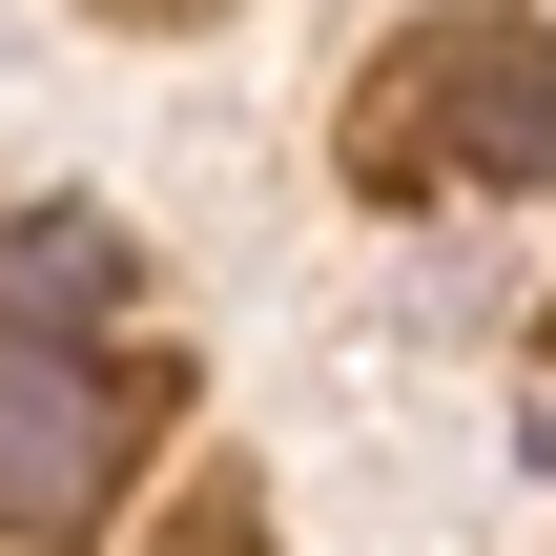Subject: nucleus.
<instances>
[{"label":"nucleus","mask_w":556,"mask_h":556,"mask_svg":"<svg viewBox=\"0 0 556 556\" xmlns=\"http://www.w3.org/2000/svg\"><path fill=\"white\" fill-rule=\"evenodd\" d=\"M556 165V21H433L371 103H351V186L454 206V186H536Z\"/></svg>","instance_id":"nucleus-1"},{"label":"nucleus","mask_w":556,"mask_h":556,"mask_svg":"<svg viewBox=\"0 0 556 556\" xmlns=\"http://www.w3.org/2000/svg\"><path fill=\"white\" fill-rule=\"evenodd\" d=\"M165 433V371L144 351H83V330H0V536H83Z\"/></svg>","instance_id":"nucleus-2"},{"label":"nucleus","mask_w":556,"mask_h":556,"mask_svg":"<svg viewBox=\"0 0 556 556\" xmlns=\"http://www.w3.org/2000/svg\"><path fill=\"white\" fill-rule=\"evenodd\" d=\"M536 351H556V330H536Z\"/></svg>","instance_id":"nucleus-4"},{"label":"nucleus","mask_w":556,"mask_h":556,"mask_svg":"<svg viewBox=\"0 0 556 556\" xmlns=\"http://www.w3.org/2000/svg\"><path fill=\"white\" fill-rule=\"evenodd\" d=\"M83 309H124V227L103 206H21L0 227V330H83Z\"/></svg>","instance_id":"nucleus-3"}]
</instances>
